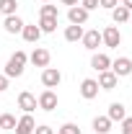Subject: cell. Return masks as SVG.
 Masks as SVG:
<instances>
[{
  "label": "cell",
  "instance_id": "1",
  "mask_svg": "<svg viewBox=\"0 0 132 134\" xmlns=\"http://www.w3.org/2000/svg\"><path fill=\"white\" fill-rule=\"evenodd\" d=\"M26 62H29V54L26 52L18 49L16 54H11V59L5 62V77H21L23 75V70H26Z\"/></svg>",
  "mask_w": 132,
  "mask_h": 134
},
{
  "label": "cell",
  "instance_id": "2",
  "mask_svg": "<svg viewBox=\"0 0 132 134\" xmlns=\"http://www.w3.org/2000/svg\"><path fill=\"white\" fill-rule=\"evenodd\" d=\"M101 44L104 47H109V49H116L119 44H122V34L116 26H106L104 31H101Z\"/></svg>",
  "mask_w": 132,
  "mask_h": 134
},
{
  "label": "cell",
  "instance_id": "3",
  "mask_svg": "<svg viewBox=\"0 0 132 134\" xmlns=\"http://www.w3.org/2000/svg\"><path fill=\"white\" fill-rule=\"evenodd\" d=\"M62 83V72L57 70V67H44V72H42V85L44 88H57V85Z\"/></svg>",
  "mask_w": 132,
  "mask_h": 134
},
{
  "label": "cell",
  "instance_id": "4",
  "mask_svg": "<svg viewBox=\"0 0 132 134\" xmlns=\"http://www.w3.org/2000/svg\"><path fill=\"white\" fill-rule=\"evenodd\" d=\"M18 108H23V114H34V111L39 108L36 96L29 93V90H21V93H18Z\"/></svg>",
  "mask_w": 132,
  "mask_h": 134
},
{
  "label": "cell",
  "instance_id": "5",
  "mask_svg": "<svg viewBox=\"0 0 132 134\" xmlns=\"http://www.w3.org/2000/svg\"><path fill=\"white\" fill-rule=\"evenodd\" d=\"M109 70L114 72L116 77H127V75H132V59H130V57H119V59L111 62Z\"/></svg>",
  "mask_w": 132,
  "mask_h": 134
},
{
  "label": "cell",
  "instance_id": "6",
  "mask_svg": "<svg viewBox=\"0 0 132 134\" xmlns=\"http://www.w3.org/2000/svg\"><path fill=\"white\" fill-rule=\"evenodd\" d=\"M49 59H52V54L44 47H36V49L29 54V62H31L34 67H49Z\"/></svg>",
  "mask_w": 132,
  "mask_h": 134
},
{
  "label": "cell",
  "instance_id": "7",
  "mask_svg": "<svg viewBox=\"0 0 132 134\" xmlns=\"http://www.w3.org/2000/svg\"><path fill=\"white\" fill-rule=\"evenodd\" d=\"M36 103H39V108H42V111H54V108H57V93L47 88V90L36 98Z\"/></svg>",
  "mask_w": 132,
  "mask_h": 134
},
{
  "label": "cell",
  "instance_id": "8",
  "mask_svg": "<svg viewBox=\"0 0 132 134\" xmlns=\"http://www.w3.org/2000/svg\"><path fill=\"white\" fill-rule=\"evenodd\" d=\"M34 129H36L34 116H31V114H23V116L16 121V129H13V132H16V134H34Z\"/></svg>",
  "mask_w": 132,
  "mask_h": 134
},
{
  "label": "cell",
  "instance_id": "9",
  "mask_svg": "<svg viewBox=\"0 0 132 134\" xmlns=\"http://www.w3.org/2000/svg\"><path fill=\"white\" fill-rule=\"evenodd\" d=\"M80 41H83V47H85L88 52H96V49H99V44H101V31H99V29H91V31L83 34Z\"/></svg>",
  "mask_w": 132,
  "mask_h": 134
},
{
  "label": "cell",
  "instance_id": "10",
  "mask_svg": "<svg viewBox=\"0 0 132 134\" xmlns=\"http://www.w3.org/2000/svg\"><path fill=\"white\" fill-rule=\"evenodd\" d=\"M99 90H101V88H99V83H96L93 77H85V80L80 83V96L85 100H93L96 96H99Z\"/></svg>",
  "mask_w": 132,
  "mask_h": 134
},
{
  "label": "cell",
  "instance_id": "11",
  "mask_svg": "<svg viewBox=\"0 0 132 134\" xmlns=\"http://www.w3.org/2000/svg\"><path fill=\"white\" fill-rule=\"evenodd\" d=\"M96 83H99L101 90H114L116 83H119V77H116L111 70H104V72H99V80H96Z\"/></svg>",
  "mask_w": 132,
  "mask_h": 134
},
{
  "label": "cell",
  "instance_id": "12",
  "mask_svg": "<svg viewBox=\"0 0 132 134\" xmlns=\"http://www.w3.org/2000/svg\"><path fill=\"white\" fill-rule=\"evenodd\" d=\"M21 36H23V41L36 44V41L42 39V29H39L36 23H23V31H21Z\"/></svg>",
  "mask_w": 132,
  "mask_h": 134
},
{
  "label": "cell",
  "instance_id": "13",
  "mask_svg": "<svg viewBox=\"0 0 132 134\" xmlns=\"http://www.w3.org/2000/svg\"><path fill=\"white\" fill-rule=\"evenodd\" d=\"M67 18H70V23L83 26V23L88 21V10H85V8H80V5H73V8L67 10Z\"/></svg>",
  "mask_w": 132,
  "mask_h": 134
},
{
  "label": "cell",
  "instance_id": "14",
  "mask_svg": "<svg viewBox=\"0 0 132 134\" xmlns=\"http://www.w3.org/2000/svg\"><path fill=\"white\" fill-rule=\"evenodd\" d=\"M91 67H93L96 72H104V70H109V67H111V59H109V54H101V52H96V54L91 57Z\"/></svg>",
  "mask_w": 132,
  "mask_h": 134
},
{
  "label": "cell",
  "instance_id": "15",
  "mask_svg": "<svg viewBox=\"0 0 132 134\" xmlns=\"http://www.w3.org/2000/svg\"><path fill=\"white\" fill-rule=\"evenodd\" d=\"M3 29H5L8 34H21V31H23V21H21L18 16H5Z\"/></svg>",
  "mask_w": 132,
  "mask_h": 134
},
{
  "label": "cell",
  "instance_id": "16",
  "mask_svg": "<svg viewBox=\"0 0 132 134\" xmlns=\"http://www.w3.org/2000/svg\"><path fill=\"white\" fill-rule=\"evenodd\" d=\"M111 124H114V121L109 116H96L93 119V132L96 134H109L111 132Z\"/></svg>",
  "mask_w": 132,
  "mask_h": 134
},
{
  "label": "cell",
  "instance_id": "17",
  "mask_svg": "<svg viewBox=\"0 0 132 134\" xmlns=\"http://www.w3.org/2000/svg\"><path fill=\"white\" fill-rule=\"evenodd\" d=\"M106 116L111 119V121H124V119H127V108H124V103H111Z\"/></svg>",
  "mask_w": 132,
  "mask_h": 134
},
{
  "label": "cell",
  "instance_id": "18",
  "mask_svg": "<svg viewBox=\"0 0 132 134\" xmlns=\"http://www.w3.org/2000/svg\"><path fill=\"white\" fill-rule=\"evenodd\" d=\"M83 26H75V23H70V26H67L65 29V41H73V44H75V41H80L83 39Z\"/></svg>",
  "mask_w": 132,
  "mask_h": 134
},
{
  "label": "cell",
  "instance_id": "19",
  "mask_svg": "<svg viewBox=\"0 0 132 134\" xmlns=\"http://www.w3.org/2000/svg\"><path fill=\"white\" fill-rule=\"evenodd\" d=\"M111 21H114L116 26H119V23H127V21H130V10H127L124 5H116V8H111Z\"/></svg>",
  "mask_w": 132,
  "mask_h": 134
},
{
  "label": "cell",
  "instance_id": "20",
  "mask_svg": "<svg viewBox=\"0 0 132 134\" xmlns=\"http://www.w3.org/2000/svg\"><path fill=\"white\" fill-rule=\"evenodd\" d=\"M57 21H60V18L39 16V29H42V34H54V31H57Z\"/></svg>",
  "mask_w": 132,
  "mask_h": 134
},
{
  "label": "cell",
  "instance_id": "21",
  "mask_svg": "<svg viewBox=\"0 0 132 134\" xmlns=\"http://www.w3.org/2000/svg\"><path fill=\"white\" fill-rule=\"evenodd\" d=\"M18 10V0H0V13L3 16H16Z\"/></svg>",
  "mask_w": 132,
  "mask_h": 134
},
{
  "label": "cell",
  "instance_id": "22",
  "mask_svg": "<svg viewBox=\"0 0 132 134\" xmlns=\"http://www.w3.org/2000/svg\"><path fill=\"white\" fill-rule=\"evenodd\" d=\"M39 16H47V18H60V13H57V5H49V3H44V5H42V10H39Z\"/></svg>",
  "mask_w": 132,
  "mask_h": 134
},
{
  "label": "cell",
  "instance_id": "23",
  "mask_svg": "<svg viewBox=\"0 0 132 134\" xmlns=\"http://www.w3.org/2000/svg\"><path fill=\"white\" fill-rule=\"evenodd\" d=\"M0 129H16V116L3 114V116H0Z\"/></svg>",
  "mask_w": 132,
  "mask_h": 134
},
{
  "label": "cell",
  "instance_id": "24",
  "mask_svg": "<svg viewBox=\"0 0 132 134\" xmlns=\"http://www.w3.org/2000/svg\"><path fill=\"white\" fill-rule=\"evenodd\" d=\"M57 132H62V134H80V129H78L75 124H70V121H67V124H62Z\"/></svg>",
  "mask_w": 132,
  "mask_h": 134
},
{
  "label": "cell",
  "instance_id": "25",
  "mask_svg": "<svg viewBox=\"0 0 132 134\" xmlns=\"http://www.w3.org/2000/svg\"><path fill=\"white\" fill-rule=\"evenodd\" d=\"M80 8H85V10L91 13V10H96V8H99V0H80Z\"/></svg>",
  "mask_w": 132,
  "mask_h": 134
},
{
  "label": "cell",
  "instance_id": "26",
  "mask_svg": "<svg viewBox=\"0 0 132 134\" xmlns=\"http://www.w3.org/2000/svg\"><path fill=\"white\" fill-rule=\"evenodd\" d=\"M122 134H132V116H127L122 121Z\"/></svg>",
  "mask_w": 132,
  "mask_h": 134
},
{
  "label": "cell",
  "instance_id": "27",
  "mask_svg": "<svg viewBox=\"0 0 132 134\" xmlns=\"http://www.w3.org/2000/svg\"><path fill=\"white\" fill-rule=\"evenodd\" d=\"M116 5H119V0H99V8H109V10H111Z\"/></svg>",
  "mask_w": 132,
  "mask_h": 134
},
{
  "label": "cell",
  "instance_id": "28",
  "mask_svg": "<svg viewBox=\"0 0 132 134\" xmlns=\"http://www.w3.org/2000/svg\"><path fill=\"white\" fill-rule=\"evenodd\" d=\"M34 134H54V129L47 126V124H42V126H36V129H34Z\"/></svg>",
  "mask_w": 132,
  "mask_h": 134
},
{
  "label": "cell",
  "instance_id": "29",
  "mask_svg": "<svg viewBox=\"0 0 132 134\" xmlns=\"http://www.w3.org/2000/svg\"><path fill=\"white\" fill-rule=\"evenodd\" d=\"M5 90H8V77L0 75V93H5Z\"/></svg>",
  "mask_w": 132,
  "mask_h": 134
},
{
  "label": "cell",
  "instance_id": "30",
  "mask_svg": "<svg viewBox=\"0 0 132 134\" xmlns=\"http://www.w3.org/2000/svg\"><path fill=\"white\" fill-rule=\"evenodd\" d=\"M119 5H124V8H127V10H130V13H132V0H122Z\"/></svg>",
  "mask_w": 132,
  "mask_h": 134
},
{
  "label": "cell",
  "instance_id": "31",
  "mask_svg": "<svg viewBox=\"0 0 132 134\" xmlns=\"http://www.w3.org/2000/svg\"><path fill=\"white\" fill-rule=\"evenodd\" d=\"M60 3H62V5H70V8H73V5H78V0H60Z\"/></svg>",
  "mask_w": 132,
  "mask_h": 134
},
{
  "label": "cell",
  "instance_id": "32",
  "mask_svg": "<svg viewBox=\"0 0 132 134\" xmlns=\"http://www.w3.org/2000/svg\"><path fill=\"white\" fill-rule=\"evenodd\" d=\"M130 23H132V13H130Z\"/></svg>",
  "mask_w": 132,
  "mask_h": 134
},
{
  "label": "cell",
  "instance_id": "33",
  "mask_svg": "<svg viewBox=\"0 0 132 134\" xmlns=\"http://www.w3.org/2000/svg\"><path fill=\"white\" fill-rule=\"evenodd\" d=\"M42 3H49V0H42Z\"/></svg>",
  "mask_w": 132,
  "mask_h": 134
},
{
  "label": "cell",
  "instance_id": "34",
  "mask_svg": "<svg viewBox=\"0 0 132 134\" xmlns=\"http://www.w3.org/2000/svg\"><path fill=\"white\" fill-rule=\"evenodd\" d=\"M57 134H62V132H57Z\"/></svg>",
  "mask_w": 132,
  "mask_h": 134
}]
</instances>
